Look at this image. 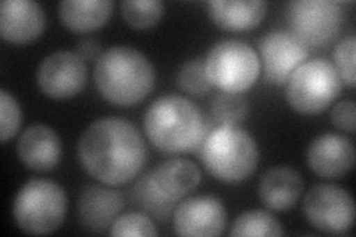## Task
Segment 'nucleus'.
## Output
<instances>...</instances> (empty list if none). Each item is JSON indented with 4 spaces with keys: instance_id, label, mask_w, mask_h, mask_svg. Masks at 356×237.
Listing matches in <instances>:
<instances>
[{
    "instance_id": "nucleus-1",
    "label": "nucleus",
    "mask_w": 356,
    "mask_h": 237,
    "mask_svg": "<svg viewBox=\"0 0 356 237\" xmlns=\"http://www.w3.org/2000/svg\"><path fill=\"white\" fill-rule=\"evenodd\" d=\"M85 171L110 187L136 178L147 162V147L138 129L120 117H103L89 125L77 142Z\"/></svg>"
},
{
    "instance_id": "nucleus-2",
    "label": "nucleus",
    "mask_w": 356,
    "mask_h": 237,
    "mask_svg": "<svg viewBox=\"0 0 356 237\" xmlns=\"http://www.w3.org/2000/svg\"><path fill=\"white\" fill-rule=\"evenodd\" d=\"M217 126L213 117H205L195 103L180 95H165L153 101L144 116L147 138L166 154H199L207 137Z\"/></svg>"
},
{
    "instance_id": "nucleus-3",
    "label": "nucleus",
    "mask_w": 356,
    "mask_h": 237,
    "mask_svg": "<svg viewBox=\"0 0 356 237\" xmlns=\"http://www.w3.org/2000/svg\"><path fill=\"white\" fill-rule=\"evenodd\" d=\"M94 81L98 92L108 103L127 107L138 104L152 92L156 74L150 60L141 51L118 44L99 55Z\"/></svg>"
},
{
    "instance_id": "nucleus-4",
    "label": "nucleus",
    "mask_w": 356,
    "mask_h": 237,
    "mask_svg": "<svg viewBox=\"0 0 356 237\" xmlns=\"http://www.w3.org/2000/svg\"><path fill=\"white\" fill-rule=\"evenodd\" d=\"M197 156L207 172L226 184L245 181L259 165L257 142L239 125H218Z\"/></svg>"
},
{
    "instance_id": "nucleus-5",
    "label": "nucleus",
    "mask_w": 356,
    "mask_h": 237,
    "mask_svg": "<svg viewBox=\"0 0 356 237\" xmlns=\"http://www.w3.org/2000/svg\"><path fill=\"white\" fill-rule=\"evenodd\" d=\"M13 213L18 229L27 234L54 233L67 213L65 191L49 179H30L18 190Z\"/></svg>"
},
{
    "instance_id": "nucleus-6",
    "label": "nucleus",
    "mask_w": 356,
    "mask_h": 237,
    "mask_svg": "<svg viewBox=\"0 0 356 237\" xmlns=\"http://www.w3.org/2000/svg\"><path fill=\"white\" fill-rule=\"evenodd\" d=\"M341 88V77L332 63L307 60L286 81V101L300 115H319L339 98Z\"/></svg>"
},
{
    "instance_id": "nucleus-7",
    "label": "nucleus",
    "mask_w": 356,
    "mask_h": 237,
    "mask_svg": "<svg viewBox=\"0 0 356 237\" xmlns=\"http://www.w3.org/2000/svg\"><path fill=\"white\" fill-rule=\"evenodd\" d=\"M205 69L213 86L222 92L242 94L257 82L260 56L242 40H221L208 52Z\"/></svg>"
},
{
    "instance_id": "nucleus-8",
    "label": "nucleus",
    "mask_w": 356,
    "mask_h": 237,
    "mask_svg": "<svg viewBox=\"0 0 356 237\" xmlns=\"http://www.w3.org/2000/svg\"><path fill=\"white\" fill-rule=\"evenodd\" d=\"M291 33L306 48H319L337 38L343 13L332 0H294L288 6Z\"/></svg>"
},
{
    "instance_id": "nucleus-9",
    "label": "nucleus",
    "mask_w": 356,
    "mask_h": 237,
    "mask_svg": "<svg viewBox=\"0 0 356 237\" xmlns=\"http://www.w3.org/2000/svg\"><path fill=\"white\" fill-rule=\"evenodd\" d=\"M306 220L319 231L346 234L355 220V203L348 190L336 184H316L303 200Z\"/></svg>"
},
{
    "instance_id": "nucleus-10",
    "label": "nucleus",
    "mask_w": 356,
    "mask_h": 237,
    "mask_svg": "<svg viewBox=\"0 0 356 237\" xmlns=\"http://www.w3.org/2000/svg\"><path fill=\"white\" fill-rule=\"evenodd\" d=\"M88 69L76 52L57 51L44 58L38 69L40 91L54 99H69L85 88Z\"/></svg>"
},
{
    "instance_id": "nucleus-11",
    "label": "nucleus",
    "mask_w": 356,
    "mask_h": 237,
    "mask_svg": "<svg viewBox=\"0 0 356 237\" xmlns=\"http://www.w3.org/2000/svg\"><path fill=\"white\" fill-rule=\"evenodd\" d=\"M259 51L264 79L276 86L286 83L297 67L309 58V49L288 30L267 33L259 42Z\"/></svg>"
},
{
    "instance_id": "nucleus-12",
    "label": "nucleus",
    "mask_w": 356,
    "mask_h": 237,
    "mask_svg": "<svg viewBox=\"0 0 356 237\" xmlns=\"http://www.w3.org/2000/svg\"><path fill=\"white\" fill-rule=\"evenodd\" d=\"M227 212L214 196H195L181 202L172 213L174 231L180 236L213 237L226 227Z\"/></svg>"
},
{
    "instance_id": "nucleus-13",
    "label": "nucleus",
    "mask_w": 356,
    "mask_h": 237,
    "mask_svg": "<svg viewBox=\"0 0 356 237\" xmlns=\"http://www.w3.org/2000/svg\"><path fill=\"white\" fill-rule=\"evenodd\" d=\"M309 167L322 178H340L355 165V147L350 138L339 133L319 135L307 147Z\"/></svg>"
},
{
    "instance_id": "nucleus-14",
    "label": "nucleus",
    "mask_w": 356,
    "mask_h": 237,
    "mask_svg": "<svg viewBox=\"0 0 356 237\" xmlns=\"http://www.w3.org/2000/svg\"><path fill=\"white\" fill-rule=\"evenodd\" d=\"M47 26V15L38 2L3 0L0 3V35L3 40L22 44L36 40Z\"/></svg>"
},
{
    "instance_id": "nucleus-15",
    "label": "nucleus",
    "mask_w": 356,
    "mask_h": 237,
    "mask_svg": "<svg viewBox=\"0 0 356 237\" xmlns=\"http://www.w3.org/2000/svg\"><path fill=\"white\" fill-rule=\"evenodd\" d=\"M125 208L119 191L104 186H86L77 200V217L82 227L91 233H104Z\"/></svg>"
},
{
    "instance_id": "nucleus-16",
    "label": "nucleus",
    "mask_w": 356,
    "mask_h": 237,
    "mask_svg": "<svg viewBox=\"0 0 356 237\" xmlns=\"http://www.w3.org/2000/svg\"><path fill=\"white\" fill-rule=\"evenodd\" d=\"M17 154L21 163L33 171H52L61 161V138L48 125H42V123L31 125L19 135Z\"/></svg>"
},
{
    "instance_id": "nucleus-17",
    "label": "nucleus",
    "mask_w": 356,
    "mask_h": 237,
    "mask_svg": "<svg viewBox=\"0 0 356 237\" xmlns=\"http://www.w3.org/2000/svg\"><path fill=\"white\" fill-rule=\"evenodd\" d=\"M303 178L289 166H275L266 171L259 183V197L270 211H288L303 193Z\"/></svg>"
},
{
    "instance_id": "nucleus-18",
    "label": "nucleus",
    "mask_w": 356,
    "mask_h": 237,
    "mask_svg": "<svg viewBox=\"0 0 356 237\" xmlns=\"http://www.w3.org/2000/svg\"><path fill=\"white\" fill-rule=\"evenodd\" d=\"M207 6L214 24L227 31L257 27L267 13L264 0H211Z\"/></svg>"
},
{
    "instance_id": "nucleus-19",
    "label": "nucleus",
    "mask_w": 356,
    "mask_h": 237,
    "mask_svg": "<svg viewBox=\"0 0 356 237\" xmlns=\"http://www.w3.org/2000/svg\"><path fill=\"white\" fill-rule=\"evenodd\" d=\"M113 6L111 0H64L58 6V15L69 30L91 33L106 24Z\"/></svg>"
},
{
    "instance_id": "nucleus-20",
    "label": "nucleus",
    "mask_w": 356,
    "mask_h": 237,
    "mask_svg": "<svg viewBox=\"0 0 356 237\" xmlns=\"http://www.w3.org/2000/svg\"><path fill=\"white\" fill-rule=\"evenodd\" d=\"M153 177L165 193L180 200L199 186V167L187 159H170L153 169Z\"/></svg>"
},
{
    "instance_id": "nucleus-21",
    "label": "nucleus",
    "mask_w": 356,
    "mask_h": 237,
    "mask_svg": "<svg viewBox=\"0 0 356 237\" xmlns=\"http://www.w3.org/2000/svg\"><path fill=\"white\" fill-rule=\"evenodd\" d=\"M131 199L136 205L156 220H170L175 211L178 200L165 193L162 187L156 183L153 172L149 171L137 179L131 190Z\"/></svg>"
},
{
    "instance_id": "nucleus-22",
    "label": "nucleus",
    "mask_w": 356,
    "mask_h": 237,
    "mask_svg": "<svg viewBox=\"0 0 356 237\" xmlns=\"http://www.w3.org/2000/svg\"><path fill=\"white\" fill-rule=\"evenodd\" d=\"M230 236H282L284 229L275 215L270 212L254 209L243 212L236 218L230 229Z\"/></svg>"
},
{
    "instance_id": "nucleus-23",
    "label": "nucleus",
    "mask_w": 356,
    "mask_h": 237,
    "mask_svg": "<svg viewBox=\"0 0 356 237\" xmlns=\"http://www.w3.org/2000/svg\"><path fill=\"white\" fill-rule=\"evenodd\" d=\"M120 10L128 26L146 30L158 24L162 18L163 3L161 0H125L120 5Z\"/></svg>"
},
{
    "instance_id": "nucleus-24",
    "label": "nucleus",
    "mask_w": 356,
    "mask_h": 237,
    "mask_svg": "<svg viewBox=\"0 0 356 237\" xmlns=\"http://www.w3.org/2000/svg\"><path fill=\"white\" fill-rule=\"evenodd\" d=\"M250 106L241 94L222 92L217 95L211 106L213 119L218 125H239L248 116Z\"/></svg>"
},
{
    "instance_id": "nucleus-25",
    "label": "nucleus",
    "mask_w": 356,
    "mask_h": 237,
    "mask_svg": "<svg viewBox=\"0 0 356 237\" xmlns=\"http://www.w3.org/2000/svg\"><path fill=\"white\" fill-rule=\"evenodd\" d=\"M177 85L180 86L186 94L195 97H202L213 89V83L209 82L205 61L200 58L188 60L183 64L177 74Z\"/></svg>"
},
{
    "instance_id": "nucleus-26",
    "label": "nucleus",
    "mask_w": 356,
    "mask_h": 237,
    "mask_svg": "<svg viewBox=\"0 0 356 237\" xmlns=\"http://www.w3.org/2000/svg\"><path fill=\"white\" fill-rule=\"evenodd\" d=\"M111 236H158L159 230L154 222L141 212H128L119 215L111 224Z\"/></svg>"
},
{
    "instance_id": "nucleus-27",
    "label": "nucleus",
    "mask_w": 356,
    "mask_h": 237,
    "mask_svg": "<svg viewBox=\"0 0 356 237\" xmlns=\"http://www.w3.org/2000/svg\"><path fill=\"white\" fill-rule=\"evenodd\" d=\"M21 126V108L13 94L6 89L0 91V138L6 142Z\"/></svg>"
},
{
    "instance_id": "nucleus-28",
    "label": "nucleus",
    "mask_w": 356,
    "mask_h": 237,
    "mask_svg": "<svg viewBox=\"0 0 356 237\" xmlns=\"http://www.w3.org/2000/svg\"><path fill=\"white\" fill-rule=\"evenodd\" d=\"M355 48L356 39L353 35L344 38L334 49V67L339 72L341 82L349 88H355Z\"/></svg>"
},
{
    "instance_id": "nucleus-29",
    "label": "nucleus",
    "mask_w": 356,
    "mask_h": 237,
    "mask_svg": "<svg viewBox=\"0 0 356 237\" xmlns=\"http://www.w3.org/2000/svg\"><path fill=\"white\" fill-rule=\"evenodd\" d=\"M355 107L356 106L352 99L340 101V103L334 106L332 108L331 122L339 129L353 133L355 132Z\"/></svg>"
},
{
    "instance_id": "nucleus-30",
    "label": "nucleus",
    "mask_w": 356,
    "mask_h": 237,
    "mask_svg": "<svg viewBox=\"0 0 356 237\" xmlns=\"http://www.w3.org/2000/svg\"><path fill=\"white\" fill-rule=\"evenodd\" d=\"M102 52V47H99V42L88 38V39H82L76 47V54L81 56L83 61H95L99 58V54Z\"/></svg>"
}]
</instances>
